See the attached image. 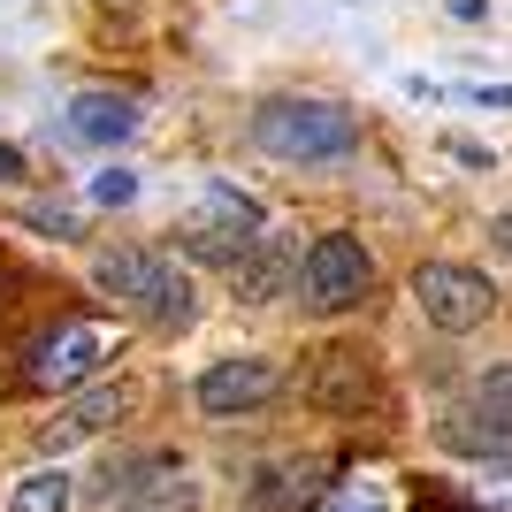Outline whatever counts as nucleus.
Instances as JSON below:
<instances>
[{"mask_svg": "<svg viewBox=\"0 0 512 512\" xmlns=\"http://www.w3.org/2000/svg\"><path fill=\"white\" fill-rule=\"evenodd\" d=\"M23 176H31V161L16 146H0V184H23Z\"/></svg>", "mask_w": 512, "mask_h": 512, "instance_id": "nucleus-18", "label": "nucleus"}, {"mask_svg": "<svg viewBox=\"0 0 512 512\" xmlns=\"http://www.w3.org/2000/svg\"><path fill=\"white\" fill-rule=\"evenodd\" d=\"M474 497H497V505L512 512V459H482V474H474Z\"/></svg>", "mask_w": 512, "mask_h": 512, "instance_id": "nucleus-16", "label": "nucleus"}, {"mask_svg": "<svg viewBox=\"0 0 512 512\" xmlns=\"http://www.w3.org/2000/svg\"><path fill=\"white\" fill-rule=\"evenodd\" d=\"M436 444L444 451H467V459H512V421L490 406H451L444 421H436Z\"/></svg>", "mask_w": 512, "mask_h": 512, "instance_id": "nucleus-10", "label": "nucleus"}, {"mask_svg": "<svg viewBox=\"0 0 512 512\" xmlns=\"http://www.w3.org/2000/svg\"><path fill=\"white\" fill-rule=\"evenodd\" d=\"M107 360H115V337L92 329V321H77V329H62V337H46L39 352H31V383L39 390H77V383H92Z\"/></svg>", "mask_w": 512, "mask_h": 512, "instance_id": "nucleus-8", "label": "nucleus"}, {"mask_svg": "<svg viewBox=\"0 0 512 512\" xmlns=\"http://www.w3.org/2000/svg\"><path fill=\"white\" fill-rule=\"evenodd\" d=\"M69 130H77V138H92V146H115V138H130V130H138V107H130L123 92H85V100L69 107Z\"/></svg>", "mask_w": 512, "mask_h": 512, "instance_id": "nucleus-13", "label": "nucleus"}, {"mask_svg": "<svg viewBox=\"0 0 512 512\" xmlns=\"http://www.w3.org/2000/svg\"><path fill=\"white\" fill-rule=\"evenodd\" d=\"M115 512H199V482L184 467H161L153 482H123Z\"/></svg>", "mask_w": 512, "mask_h": 512, "instance_id": "nucleus-12", "label": "nucleus"}, {"mask_svg": "<svg viewBox=\"0 0 512 512\" xmlns=\"http://www.w3.org/2000/svg\"><path fill=\"white\" fill-rule=\"evenodd\" d=\"M474 406H490V413H505V421H512V360L482 367V383H474Z\"/></svg>", "mask_w": 512, "mask_h": 512, "instance_id": "nucleus-15", "label": "nucleus"}, {"mask_svg": "<svg viewBox=\"0 0 512 512\" xmlns=\"http://www.w3.org/2000/svg\"><path fill=\"white\" fill-rule=\"evenodd\" d=\"M451 16H490V0H451Z\"/></svg>", "mask_w": 512, "mask_h": 512, "instance_id": "nucleus-20", "label": "nucleus"}, {"mask_svg": "<svg viewBox=\"0 0 512 512\" xmlns=\"http://www.w3.org/2000/svg\"><path fill=\"white\" fill-rule=\"evenodd\" d=\"M367 291H375V253L352 230H321L299 260V299L314 314H352Z\"/></svg>", "mask_w": 512, "mask_h": 512, "instance_id": "nucleus-3", "label": "nucleus"}, {"mask_svg": "<svg viewBox=\"0 0 512 512\" xmlns=\"http://www.w3.org/2000/svg\"><path fill=\"white\" fill-rule=\"evenodd\" d=\"M276 360H260V352H230V360H214L207 375H199V413L207 421H237V413H253V406H268L276 398Z\"/></svg>", "mask_w": 512, "mask_h": 512, "instance_id": "nucleus-7", "label": "nucleus"}, {"mask_svg": "<svg viewBox=\"0 0 512 512\" xmlns=\"http://www.w3.org/2000/svg\"><path fill=\"white\" fill-rule=\"evenodd\" d=\"M253 146L268 161H291V169H314V161H344L360 146V115L337 100H314V92H276V100L253 107Z\"/></svg>", "mask_w": 512, "mask_h": 512, "instance_id": "nucleus-1", "label": "nucleus"}, {"mask_svg": "<svg viewBox=\"0 0 512 512\" xmlns=\"http://www.w3.org/2000/svg\"><path fill=\"white\" fill-rule=\"evenodd\" d=\"M138 406V390L130 383H92L85 398H69L62 406V421L46 428V451H62V444H85V436H100L107 421H123V413Z\"/></svg>", "mask_w": 512, "mask_h": 512, "instance_id": "nucleus-9", "label": "nucleus"}, {"mask_svg": "<svg viewBox=\"0 0 512 512\" xmlns=\"http://www.w3.org/2000/svg\"><path fill=\"white\" fill-rule=\"evenodd\" d=\"M490 237H497V253H512V214H497V222H490Z\"/></svg>", "mask_w": 512, "mask_h": 512, "instance_id": "nucleus-19", "label": "nucleus"}, {"mask_svg": "<svg viewBox=\"0 0 512 512\" xmlns=\"http://www.w3.org/2000/svg\"><path fill=\"white\" fill-rule=\"evenodd\" d=\"M413 306H421L444 337H467V329H482V321H490L497 291H490V276H482V268H459V260H421V268H413Z\"/></svg>", "mask_w": 512, "mask_h": 512, "instance_id": "nucleus-4", "label": "nucleus"}, {"mask_svg": "<svg viewBox=\"0 0 512 512\" xmlns=\"http://www.w3.org/2000/svg\"><path fill=\"white\" fill-rule=\"evenodd\" d=\"M92 199H100V207H130V199H138V176H130V169H107L100 184H92Z\"/></svg>", "mask_w": 512, "mask_h": 512, "instance_id": "nucleus-17", "label": "nucleus"}, {"mask_svg": "<svg viewBox=\"0 0 512 512\" xmlns=\"http://www.w3.org/2000/svg\"><path fill=\"white\" fill-rule=\"evenodd\" d=\"M69 497H77V490H69L62 467H31L16 482V497H8V512H69Z\"/></svg>", "mask_w": 512, "mask_h": 512, "instance_id": "nucleus-14", "label": "nucleus"}, {"mask_svg": "<svg viewBox=\"0 0 512 512\" xmlns=\"http://www.w3.org/2000/svg\"><path fill=\"white\" fill-rule=\"evenodd\" d=\"M367 352H344V344H329V352H314V375H306V398L314 406H352V398H367Z\"/></svg>", "mask_w": 512, "mask_h": 512, "instance_id": "nucleus-11", "label": "nucleus"}, {"mask_svg": "<svg viewBox=\"0 0 512 512\" xmlns=\"http://www.w3.org/2000/svg\"><path fill=\"white\" fill-rule=\"evenodd\" d=\"M299 230H268L260 222V237L245 245V253L230 260V299L237 306H276V299H291L299 291Z\"/></svg>", "mask_w": 512, "mask_h": 512, "instance_id": "nucleus-6", "label": "nucleus"}, {"mask_svg": "<svg viewBox=\"0 0 512 512\" xmlns=\"http://www.w3.org/2000/svg\"><path fill=\"white\" fill-rule=\"evenodd\" d=\"M176 237H184L192 260H222V268H230V260L260 237V207L237 192V184H207V199L176 222Z\"/></svg>", "mask_w": 512, "mask_h": 512, "instance_id": "nucleus-5", "label": "nucleus"}, {"mask_svg": "<svg viewBox=\"0 0 512 512\" xmlns=\"http://www.w3.org/2000/svg\"><path fill=\"white\" fill-rule=\"evenodd\" d=\"M92 283H100L115 306H130L146 329H161V337H176V329H192V321H199V291H192V276H184L169 253L115 245V253L92 260Z\"/></svg>", "mask_w": 512, "mask_h": 512, "instance_id": "nucleus-2", "label": "nucleus"}]
</instances>
